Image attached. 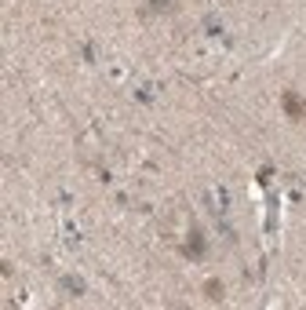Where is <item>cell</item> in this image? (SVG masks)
<instances>
[{
	"label": "cell",
	"mask_w": 306,
	"mask_h": 310,
	"mask_svg": "<svg viewBox=\"0 0 306 310\" xmlns=\"http://www.w3.org/2000/svg\"><path fill=\"white\" fill-rule=\"evenodd\" d=\"M284 110H288V117H292V121H302V117H306V106H302L292 92H284Z\"/></svg>",
	"instance_id": "obj_1"
},
{
	"label": "cell",
	"mask_w": 306,
	"mask_h": 310,
	"mask_svg": "<svg viewBox=\"0 0 306 310\" xmlns=\"http://www.w3.org/2000/svg\"><path fill=\"white\" fill-rule=\"evenodd\" d=\"M204 292H208V299H222V296H219V292H222V288H219V281H208V285H204Z\"/></svg>",
	"instance_id": "obj_2"
},
{
	"label": "cell",
	"mask_w": 306,
	"mask_h": 310,
	"mask_svg": "<svg viewBox=\"0 0 306 310\" xmlns=\"http://www.w3.org/2000/svg\"><path fill=\"white\" fill-rule=\"evenodd\" d=\"M153 4H157V8H171V4H168V0H153Z\"/></svg>",
	"instance_id": "obj_3"
}]
</instances>
